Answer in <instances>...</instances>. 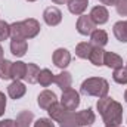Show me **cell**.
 I'll return each instance as SVG.
<instances>
[{
  "mask_svg": "<svg viewBox=\"0 0 127 127\" xmlns=\"http://www.w3.org/2000/svg\"><path fill=\"white\" fill-rule=\"evenodd\" d=\"M96 108L105 126H120V123L123 121V105L112 97H100L96 103Z\"/></svg>",
  "mask_w": 127,
  "mask_h": 127,
  "instance_id": "6da1fadb",
  "label": "cell"
},
{
  "mask_svg": "<svg viewBox=\"0 0 127 127\" xmlns=\"http://www.w3.org/2000/svg\"><path fill=\"white\" fill-rule=\"evenodd\" d=\"M40 22L34 18L10 24V38L12 40H28L34 38L40 32Z\"/></svg>",
  "mask_w": 127,
  "mask_h": 127,
  "instance_id": "7a4b0ae2",
  "label": "cell"
},
{
  "mask_svg": "<svg viewBox=\"0 0 127 127\" xmlns=\"http://www.w3.org/2000/svg\"><path fill=\"white\" fill-rule=\"evenodd\" d=\"M80 92L86 96H95V97H105L109 92V83L102 77H90L81 83Z\"/></svg>",
  "mask_w": 127,
  "mask_h": 127,
  "instance_id": "3957f363",
  "label": "cell"
},
{
  "mask_svg": "<svg viewBox=\"0 0 127 127\" xmlns=\"http://www.w3.org/2000/svg\"><path fill=\"white\" fill-rule=\"evenodd\" d=\"M61 105L68 111H75L80 105V93L75 92L74 89L64 90L62 97H61Z\"/></svg>",
  "mask_w": 127,
  "mask_h": 127,
  "instance_id": "277c9868",
  "label": "cell"
},
{
  "mask_svg": "<svg viewBox=\"0 0 127 127\" xmlns=\"http://www.w3.org/2000/svg\"><path fill=\"white\" fill-rule=\"evenodd\" d=\"M43 19L49 27H56L62 21V12L55 6H49L43 12Z\"/></svg>",
  "mask_w": 127,
  "mask_h": 127,
  "instance_id": "5b68a950",
  "label": "cell"
},
{
  "mask_svg": "<svg viewBox=\"0 0 127 127\" xmlns=\"http://www.w3.org/2000/svg\"><path fill=\"white\" fill-rule=\"evenodd\" d=\"M96 30V24L93 19L90 18V15H80L77 19V31L81 35H90Z\"/></svg>",
  "mask_w": 127,
  "mask_h": 127,
  "instance_id": "8992f818",
  "label": "cell"
},
{
  "mask_svg": "<svg viewBox=\"0 0 127 127\" xmlns=\"http://www.w3.org/2000/svg\"><path fill=\"white\" fill-rule=\"evenodd\" d=\"M52 59H53V64H55L58 68L65 69V68L69 65V62H71V53H69L66 49L59 47V49H56V50L53 52Z\"/></svg>",
  "mask_w": 127,
  "mask_h": 127,
  "instance_id": "52a82bcc",
  "label": "cell"
},
{
  "mask_svg": "<svg viewBox=\"0 0 127 127\" xmlns=\"http://www.w3.org/2000/svg\"><path fill=\"white\" fill-rule=\"evenodd\" d=\"M58 102V97H56V93L55 92H52V90H43L38 97H37V103H38V106L41 108V109H44V111H47L52 105H55Z\"/></svg>",
  "mask_w": 127,
  "mask_h": 127,
  "instance_id": "ba28073f",
  "label": "cell"
},
{
  "mask_svg": "<svg viewBox=\"0 0 127 127\" xmlns=\"http://www.w3.org/2000/svg\"><path fill=\"white\" fill-rule=\"evenodd\" d=\"M27 93V87L21 80H13L9 86H7V95L10 96V99H21L22 96Z\"/></svg>",
  "mask_w": 127,
  "mask_h": 127,
  "instance_id": "9c48e42d",
  "label": "cell"
},
{
  "mask_svg": "<svg viewBox=\"0 0 127 127\" xmlns=\"http://www.w3.org/2000/svg\"><path fill=\"white\" fill-rule=\"evenodd\" d=\"M90 18L93 19L96 25H103L108 22V18H109V13H108V9L105 6H95L92 7L90 10Z\"/></svg>",
  "mask_w": 127,
  "mask_h": 127,
  "instance_id": "30bf717a",
  "label": "cell"
},
{
  "mask_svg": "<svg viewBox=\"0 0 127 127\" xmlns=\"http://www.w3.org/2000/svg\"><path fill=\"white\" fill-rule=\"evenodd\" d=\"M75 117H77L78 127L92 126L96 120V115H95V112H93L92 108H87V109H83V111H80V112H75Z\"/></svg>",
  "mask_w": 127,
  "mask_h": 127,
  "instance_id": "8fae6325",
  "label": "cell"
},
{
  "mask_svg": "<svg viewBox=\"0 0 127 127\" xmlns=\"http://www.w3.org/2000/svg\"><path fill=\"white\" fill-rule=\"evenodd\" d=\"M90 43H92L93 47H103V46H106V43H108V34H106V31L96 28L95 31L90 34Z\"/></svg>",
  "mask_w": 127,
  "mask_h": 127,
  "instance_id": "7c38bea8",
  "label": "cell"
},
{
  "mask_svg": "<svg viewBox=\"0 0 127 127\" xmlns=\"http://www.w3.org/2000/svg\"><path fill=\"white\" fill-rule=\"evenodd\" d=\"M103 65H106L108 68L117 69L120 66H123V58L114 52H105L103 55Z\"/></svg>",
  "mask_w": 127,
  "mask_h": 127,
  "instance_id": "4fadbf2b",
  "label": "cell"
},
{
  "mask_svg": "<svg viewBox=\"0 0 127 127\" xmlns=\"http://www.w3.org/2000/svg\"><path fill=\"white\" fill-rule=\"evenodd\" d=\"M55 83L58 84V87L62 92L68 90V89H71V84H72V75L68 71H62V72L55 75Z\"/></svg>",
  "mask_w": 127,
  "mask_h": 127,
  "instance_id": "5bb4252c",
  "label": "cell"
},
{
  "mask_svg": "<svg viewBox=\"0 0 127 127\" xmlns=\"http://www.w3.org/2000/svg\"><path fill=\"white\" fill-rule=\"evenodd\" d=\"M66 112H68V109H65L61 103H55V105H52L49 109H47V114H49V117H50V120H53V121H56V123H61L64 120V117L66 115Z\"/></svg>",
  "mask_w": 127,
  "mask_h": 127,
  "instance_id": "9a60e30c",
  "label": "cell"
},
{
  "mask_svg": "<svg viewBox=\"0 0 127 127\" xmlns=\"http://www.w3.org/2000/svg\"><path fill=\"white\" fill-rule=\"evenodd\" d=\"M27 49H28L27 40H12L10 41V52L16 58H22L27 53Z\"/></svg>",
  "mask_w": 127,
  "mask_h": 127,
  "instance_id": "2e32d148",
  "label": "cell"
},
{
  "mask_svg": "<svg viewBox=\"0 0 127 127\" xmlns=\"http://www.w3.org/2000/svg\"><path fill=\"white\" fill-rule=\"evenodd\" d=\"M87 6H89V0H69L68 1V10L72 15H83Z\"/></svg>",
  "mask_w": 127,
  "mask_h": 127,
  "instance_id": "e0dca14e",
  "label": "cell"
},
{
  "mask_svg": "<svg viewBox=\"0 0 127 127\" xmlns=\"http://www.w3.org/2000/svg\"><path fill=\"white\" fill-rule=\"evenodd\" d=\"M32 120H34V115L31 111H21L16 115L15 127H31Z\"/></svg>",
  "mask_w": 127,
  "mask_h": 127,
  "instance_id": "ac0fdd59",
  "label": "cell"
},
{
  "mask_svg": "<svg viewBox=\"0 0 127 127\" xmlns=\"http://www.w3.org/2000/svg\"><path fill=\"white\" fill-rule=\"evenodd\" d=\"M92 50H93V46H92L90 41H89V43H87V41H81V43H78V44L75 46V55H77L80 59H89Z\"/></svg>",
  "mask_w": 127,
  "mask_h": 127,
  "instance_id": "d6986e66",
  "label": "cell"
},
{
  "mask_svg": "<svg viewBox=\"0 0 127 127\" xmlns=\"http://www.w3.org/2000/svg\"><path fill=\"white\" fill-rule=\"evenodd\" d=\"M53 81H55V74H53L50 69H47V68L40 69V74H38V80H37V83H38L41 87H49Z\"/></svg>",
  "mask_w": 127,
  "mask_h": 127,
  "instance_id": "ffe728a7",
  "label": "cell"
},
{
  "mask_svg": "<svg viewBox=\"0 0 127 127\" xmlns=\"http://www.w3.org/2000/svg\"><path fill=\"white\" fill-rule=\"evenodd\" d=\"M27 74V64L22 61H16L12 65V78L13 80H24Z\"/></svg>",
  "mask_w": 127,
  "mask_h": 127,
  "instance_id": "44dd1931",
  "label": "cell"
},
{
  "mask_svg": "<svg viewBox=\"0 0 127 127\" xmlns=\"http://www.w3.org/2000/svg\"><path fill=\"white\" fill-rule=\"evenodd\" d=\"M38 74H40V68L35 64H27V74L24 80L30 84H35L38 80Z\"/></svg>",
  "mask_w": 127,
  "mask_h": 127,
  "instance_id": "7402d4cb",
  "label": "cell"
},
{
  "mask_svg": "<svg viewBox=\"0 0 127 127\" xmlns=\"http://www.w3.org/2000/svg\"><path fill=\"white\" fill-rule=\"evenodd\" d=\"M114 35L118 41L127 43V30H126V21H118L114 24Z\"/></svg>",
  "mask_w": 127,
  "mask_h": 127,
  "instance_id": "603a6c76",
  "label": "cell"
},
{
  "mask_svg": "<svg viewBox=\"0 0 127 127\" xmlns=\"http://www.w3.org/2000/svg\"><path fill=\"white\" fill-rule=\"evenodd\" d=\"M103 55H105L103 47H93V50L89 56V61L95 66H102L103 65Z\"/></svg>",
  "mask_w": 127,
  "mask_h": 127,
  "instance_id": "cb8c5ba5",
  "label": "cell"
},
{
  "mask_svg": "<svg viewBox=\"0 0 127 127\" xmlns=\"http://www.w3.org/2000/svg\"><path fill=\"white\" fill-rule=\"evenodd\" d=\"M12 65H13V62H10L9 59H3L0 62V78H3V80L12 78Z\"/></svg>",
  "mask_w": 127,
  "mask_h": 127,
  "instance_id": "d4e9b609",
  "label": "cell"
},
{
  "mask_svg": "<svg viewBox=\"0 0 127 127\" xmlns=\"http://www.w3.org/2000/svg\"><path fill=\"white\" fill-rule=\"evenodd\" d=\"M112 78H114V81L118 83V84H127V68L120 66V68L114 69Z\"/></svg>",
  "mask_w": 127,
  "mask_h": 127,
  "instance_id": "484cf974",
  "label": "cell"
},
{
  "mask_svg": "<svg viewBox=\"0 0 127 127\" xmlns=\"http://www.w3.org/2000/svg\"><path fill=\"white\" fill-rule=\"evenodd\" d=\"M10 37V24L6 21H0V41H4Z\"/></svg>",
  "mask_w": 127,
  "mask_h": 127,
  "instance_id": "4316f807",
  "label": "cell"
},
{
  "mask_svg": "<svg viewBox=\"0 0 127 127\" xmlns=\"http://www.w3.org/2000/svg\"><path fill=\"white\" fill-rule=\"evenodd\" d=\"M117 7V13L121 16H127V0H118V3L115 4Z\"/></svg>",
  "mask_w": 127,
  "mask_h": 127,
  "instance_id": "83f0119b",
  "label": "cell"
},
{
  "mask_svg": "<svg viewBox=\"0 0 127 127\" xmlns=\"http://www.w3.org/2000/svg\"><path fill=\"white\" fill-rule=\"evenodd\" d=\"M34 127H55V124H53V120L50 118H38L34 123Z\"/></svg>",
  "mask_w": 127,
  "mask_h": 127,
  "instance_id": "f1b7e54d",
  "label": "cell"
},
{
  "mask_svg": "<svg viewBox=\"0 0 127 127\" xmlns=\"http://www.w3.org/2000/svg\"><path fill=\"white\" fill-rule=\"evenodd\" d=\"M6 111V96L3 92H0V117L4 114Z\"/></svg>",
  "mask_w": 127,
  "mask_h": 127,
  "instance_id": "f546056e",
  "label": "cell"
},
{
  "mask_svg": "<svg viewBox=\"0 0 127 127\" xmlns=\"http://www.w3.org/2000/svg\"><path fill=\"white\" fill-rule=\"evenodd\" d=\"M0 127H15V121H13V120L6 118V120L0 121Z\"/></svg>",
  "mask_w": 127,
  "mask_h": 127,
  "instance_id": "4dcf8cb0",
  "label": "cell"
},
{
  "mask_svg": "<svg viewBox=\"0 0 127 127\" xmlns=\"http://www.w3.org/2000/svg\"><path fill=\"white\" fill-rule=\"evenodd\" d=\"M102 4H105V6H115L117 3H118V0H99Z\"/></svg>",
  "mask_w": 127,
  "mask_h": 127,
  "instance_id": "1f68e13d",
  "label": "cell"
},
{
  "mask_svg": "<svg viewBox=\"0 0 127 127\" xmlns=\"http://www.w3.org/2000/svg\"><path fill=\"white\" fill-rule=\"evenodd\" d=\"M52 1H53L55 4H65V3L68 4V1H69V0H52Z\"/></svg>",
  "mask_w": 127,
  "mask_h": 127,
  "instance_id": "d6a6232c",
  "label": "cell"
},
{
  "mask_svg": "<svg viewBox=\"0 0 127 127\" xmlns=\"http://www.w3.org/2000/svg\"><path fill=\"white\" fill-rule=\"evenodd\" d=\"M3 61V47L0 46V62Z\"/></svg>",
  "mask_w": 127,
  "mask_h": 127,
  "instance_id": "836d02e7",
  "label": "cell"
},
{
  "mask_svg": "<svg viewBox=\"0 0 127 127\" xmlns=\"http://www.w3.org/2000/svg\"><path fill=\"white\" fill-rule=\"evenodd\" d=\"M124 100L127 102V89H126V92H124Z\"/></svg>",
  "mask_w": 127,
  "mask_h": 127,
  "instance_id": "e575fe53",
  "label": "cell"
},
{
  "mask_svg": "<svg viewBox=\"0 0 127 127\" xmlns=\"http://www.w3.org/2000/svg\"><path fill=\"white\" fill-rule=\"evenodd\" d=\"M105 127H120V126H105Z\"/></svg>",
  "mask_w": 127,
  "mask_h": 127,
  "instance_id": "d590c367",
  "label": "cell"
},
{
  "mask_svg": "<svg viewBox=\"0 0 127 127\" xmlns=\"http://www.w3.org/2000/svg\"><path fill=\"white\" fill-rule=\"evenodd\" d=\"M27 1H35V0H27Z\"/></svg>",
  "mask_w": 127,
  "mask_h": 127,
  "instance_id": "8d00e7d4",
  "label": "cell"
},
{
  "mask_svg": "<svg viewBox=\"0 0 127 127\" xmlns=\"http://www.w3.org/2000/svg\"><path fill=\"white\" fill-rule=\"evenodd\" d=\"M126 30H127V21H126Z\"/></svg>",
  "mask_w": 127,
  "mask_h": 127,
  "instance_id": "74e56055",
  "label": "cell"
}]
</instances>
